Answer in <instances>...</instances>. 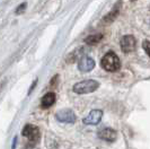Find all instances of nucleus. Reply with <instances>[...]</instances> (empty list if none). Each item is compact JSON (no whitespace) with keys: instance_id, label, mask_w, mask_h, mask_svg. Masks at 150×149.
Listing matches in <instances>:
<instances>
[{"instance_id":"10","label":"nucleus","mask_w":150,"mask_h":149,"mask_svg":"<svg viewBox=\"0 0 150 149\" xmlns=\"http://www.w3.org/2000/svg\"><path fill=\"white\" fill-rule=\"evenodd\" d=\"M120 8H121V2H117V5H115V6L113 7L112 10L104 17V23H112L113 21L119 16Z\"/></svg>"},{"instance_id":"11","label":"nucleus","mask_w":150,"mask_h":149,"mask_svg":"<svg viewBox=\"0 0 150 149\" xmlns=\"http://www.w3.org/2000/svg\"><path fill=\"white\" fill-rule=\"evenodd\" d=\"M102 38H103V34H93L85 38V43L89 45H95L97 44L98 42H100Z\"/></svg>"},{"instance_id":"12","label":"nucleus","mask_w":150,"mask_h":149,"mask_svg":"<svg viewBox=\"0 0 150 149\" xmlns=\"http://www.w3.org/2000/svg\"><path fill=\"white\" fill-rule=\"evenodd\" d=\"M26 7H27V4H26V2H23V4H21V5L17 7V9H16V14H17V15H21V14H23V13L26 10Z\"/></svg>"},{"instance_id":"6","label":"nucleus","mask_w":150,"mask_h":149,"mask_svg":"<svg viewBox=\"0 0 150 149\" xmlns=\"http://www.w3.org/2000/svg\"><path fill=\"white\" fill-rule=\"evenodd\" d=\"M102 118H103V111L102 110H93L83 119V123L87 124V126H96L100 122Z\"/></svg>"},{"instance_id":"9","label":"nucleus","mask_w":150,"mask_h":149,"mask_svg":"<svg viewBox=\"0 0 150 149\" xmlns=\"http://www.w3.org/2000/svg\"><path fill=\"white\" fill-rule=\"evenodd\" d=\"M54 103H55V94L53 92L46 93L44 96L42 97V101H41V105L43 109H49Z\"/></svg>"},{"instance_id":"5","label":"nucleus","mask_w":150,"mask_h":149,"mask_svg":"<svg viewBox=\"0 0 150 149\" xmlns=\"http://www.w3.org/2000/svg\"><path fill=\"white\" fill-rule=\"evenodd\" d=\"M121 50L124 53L132 52L135 49V38L132 35H125L121 38Z\"/></svg>"},{"instance_id":"15","label":"nucleus","mask_w":150,"mask_h":149,"mask_svg":"<svg viewBox=\"0 0 150 149\" xmlns=\"http://www.w3.org/2000/svg\"><path fill=\"white\" fill-rule=\"evenodd\" d=\"M16 142H17V137H15V138H14V141H13V147H11V149L16 148Z\"/></svg>"},{"instance_id":"8","label":"nucleus","mask_w":150,"mask_h":149,"mask_svg":"<svg viewBox=\"0 0 150 149\" xmlns=\"http://www.w3.org/2000/svg\"><path fill=\"white\" fill-rule=\"evenodd\" d=\"M116 136H117L116 131L111 129V128L102 129V130L99 131V133H98V137H99L100 139H103V140H105V141H110V142L115 141Z\"/></svg>"},{"instance_id":"3","label":"nucleus","mask_w":150,"mask_h":149,"mask_svg":"<svg viewBox=\"0 0 150 149\" xmlns=\"http://www.w3.org/2000/svg\"><path fill=\"white\" fill-rule=\"evenodd\" d=\"M22 134L27 138L30 142L32 143H35L40 140V137H41V133H40V129L35 126H32V124H26L22 131Z\"/></svg>"},{"instance_id":"2","label":"nucleus","mask_w":150,"mask_h":149,"mask_svg":"<svg viewBox=\"0 0 150 149\" xmlns=\"http://www.w3.org/2000/svg\"><path fill=\"white\" fill-rule=\"evenodd\" d=\"M99 87V82L94 79H86L74 85L72 90L76 94H89L93 93Z\"/></svg>"},{"instance_id":"4","label":"nucleus","mask_w":150,"mask_h":149,"mask_svg":"<svg viewBox=\"0 0 150 149\" xmlns=\"http://www.w3.org/2000/svg\"><path fill=\"white\" fill-rule=\"evenodd\" d=\"M55 118L59 122H63V123H75L76 122V114L75 112L70 109H64V110H60L57 112Z\"/></svg>"},{"instance_id":"13","label":"nucleus","mask_w":150,"mask_h":149,"mask_svg":"<svg viewBox=\"0 0 150 149\" xmlns=\"http://www.w3.org/2000/svg\"><path fill=\"white\" fill-rule=\"evenodd\" d=\"M142 48H143V50L146 51V53L149 55V58H150V41H143Z\"/></svg>"},{"instance_id":"7","label":"nucleus","mask_w":150,"mask_h":149,"mask_svg":"<svg viewBox=\"0 0 150 149\" xmlns=\"http://www.w3.org/2000/svg\"><path fill=\"white\" fill-rule=\"evenodd\" d=\"M95 68V61L90 57H83L78 62V69L81 72H89Z\"/></svg>"},{"instance_id":"1","label":"nucleus","mask_w":150,"mask_h":149,"mask_svg":"<svg viewBox=\"0 0 150 149\" xmlns=\"http://www.w3.org/2000/svg\"><path fill=\"white\" fill-rule=\"evenodd\" d=\"M100 65L104 70L110 71V72H115L117 70H120L121 68V61L120 58L115 54L114 52H107L102 58Z\"/></svg>"},{"instance_id":"14","label":"nucleus","mask_w":150,"mask_h":149,"mask_svg":"<svg viewBox=\"0 0 150 149\" xmlns=\"http://www.w3.org/2000/svg\"><path fill=\"white\" fill-rule=\"evenodd\" d=\"M26 149H38L35 145H33V143H30V145H27L26 146Z\"/></svg>"}]
</instances>
